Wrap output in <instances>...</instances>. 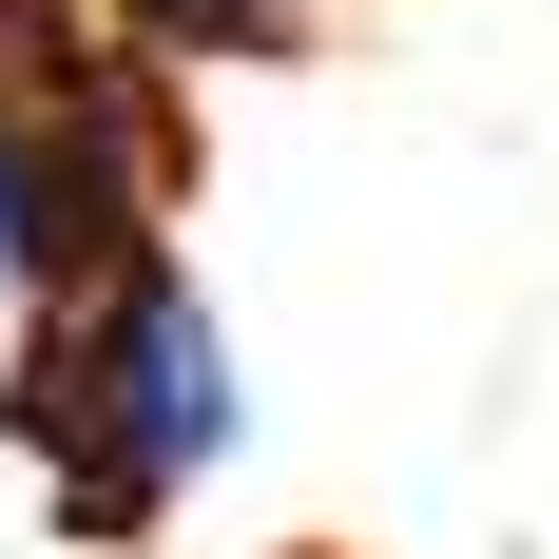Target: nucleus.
I'll list each match as a JSON object with an SVG mask.
<instances>
[{"label":"nucleus","instance_id":"nucleus-1","mask_svg":"<svg viewBox=\"0 0 559 559\" xmlns=\"http://www.w3.org/2000/svg\"><path fill=\"white\" fill-rule=\"evenodd\" d=\"M0 444H20L39 559H155L213 502V463L251 444V367H231V309L193 289L174 231L0 309Z\"/></svg>","mask_w":559,"mask_h":559},{"label":"nucleus","instance_id":"nucleus-2","mask_svg":"<svg viewBox=\"0 0 559 559\" xmlns=\"http://www.w3.org/2000/svg\"><path fill=\"white\" fill-rule=\"evenodd\" d=\"M347 0H116V39H155L174 78H251V58H309Z\"/></svg>","mask_w":559,"mask_h":559},{"label":"nucleus","instance_id":"nucleus-3","mask_svg":"<svg viewBox=\"0 0 559 559\" xmlns=\"http://www.w3.org/2000/svg\"><path fill=\"white\" fill-rule=\"evenodd\" d=\"M97 0H0V58H39V39H78Z\"/></svg>","mask_w":559,"mask_h":559}]
</instances>
